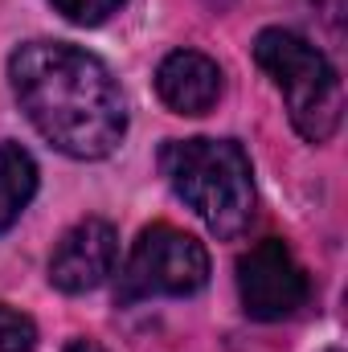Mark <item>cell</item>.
Listing matches in <instances>:
<instances>
[{
    "label": "cell",
    "instance_id": "12",
    "mask_svg": "<svg viewBox=\"0 0 348 352\" xmlns=\"http://www.w3.org/2000/svg\"><path fill=\"white\" fill-rule=\"evenodd\" d=\"M328 352H340V349H328Z\"/></svg>",
    "mask_w": 348,
    "mask_h": 352
},
{
    "label": "cell",
    "instance_id": "11",
    "mask_svg": "<svg viewBox=\"0 0 348 352\" xmlns=\"http://www.w3.org/2000/svg\"><path fill=\"white\" fill-rule=\"evenodd\" d=\"M66 352H107V349H102V344H94V340H70Z\"/></svg>",
    "mask_w": 348,
    "mask_h": 352
},
{
    "label": "cell",
    "instance_id": "4",
    "mask_svg": "<svg viewBox=\"0 0 348 352\" xmlns=\"http://www.w3.org/2000/svg\"><path fill=\"white\" fill-rule=\"evenodd\" d=\"M209 283V254L205 246L176 230V226H148L135 246L131 258L119 270V299H152V295H197Z\"/></svg>",
    "mask_w": 348,
    "mask_h": 352
},
{
    "label": "cell",
    "instance_id": "7",
    "mask_svg": "<svg viewBox=\"0 0 348 352\" xmlns=\"http://www.w3.org/2000/svg\"><path fill=\"white\" fill-rule=\"evenodd\" d=\"M156 94L173 115H205L221 98V66L197 50H173L156 66Z\"/></svg>",
    "mask_w": 348,
    "mask_h": 352
},
{
    "label": "cell",
    "instance_id": "9",
    "mask_svg": "<svg viewBox=\"0 0 348 352\" xmlns=\"http://www.w3.org/2000/svg\"><path fill=\"white\" fill-rule=\"evenodd\" d=\"M33 349H37V324L25 311L0 303V352H33Z\"/></svg>",
    "mask_w": 348,
    "mask_h": 352
},
{
    "label": "cell",
    "instance_id": "1",
    "mask_svg": "<svg viewBox=\"0 0 348 352\" xmlns=\"http://www.w3.org/2000/svg\"><path fill=\"white\" fill-rule=\"evenodd\" d=\"M21 111L45 144L74 160H102L127 131V102L111 70L70 41H25L8 58Z\"/></svg>",
    "mask_w": 348,
    "mask_h": 352
},
{
    "label": "cell",
    "instance_id": "5",
    "mask_svg": "<svg viewBox=\"0 0 348 352\" xmlns=\"http://www.w3.org/2000/svg\"><path fill=\"white\" fill-rule=\"evenodd\" d=\"M238 295L250 320L274 324L307 303V274L283 238H262L238 258Z\"/></svg>",
    "mask_w": 348,
    "mask_h": 352
},
{
    "label": "cell",
    "instance_id": "8",
    "mask_svg": "<svg viewBox=\"0 0 348 352\" xmlns=\"http://www.w3.org/2000/svg\"><path fill=\"white\" fill-rule=\"evenodd\" d=\"M37 192V164L21 144H0V234L17 226Z\"/></svg>",
    "mask_w": 348,
    "mask_h": 352
},
{
    "label": "cell",
    "instance_id": "2",
    "mask_svg": "<svg viewBox=\"0 0 348 352\" xmlns=\"http://www.w3.org/2000/svg\"><path fill=\"white\" fill-rule=\"evenodd\" d=\"M160 173L173 192L217 238H238L254 217L250 156L234 140H168L160 148Z\"/></svg>",
    "mask_w": 348,
    "mask_h": 352
},
{
    "label": "cell",
    "instance_id": "10",
    "mask_svg": "<svg viewBox=\"0 0 348 352\" xmlns=\"http://www.w3.org/2000/svg\"><path fill=\"white\" fill-rule=\"evenodd\" d=\"M127 0H54V8L74 21V25H102L107 16H115Z\"/></svg>",
    "mask_w": 348,
    "mask_h": 352
},
{
    "label": "cell",
    "instance_id": "6",
    "mask_svg": "<svg viewBox=\"0 0 348 352\" xmlns=\"http://www.w3.org/2000/svg\"><path fill=\"white\" fill-rule=\"evenodd\" d=\"M115 263H119L115 226L102 217H87L58 242L50 258V283L66 295H87L115 274Z\"/></svg>",
    "mask_w": 348,
    "mask_h": 352
},
{
    "label": "cell",
    "instance_id": "3",
    "mask_svg": "<svg viewBox=\"0 0 348 352\" xmlns=\"http://www.w3.org/2000/svg\"><path fill=\"white\" fill-rule=\"evenodd\" d=\"M254 62L283 90L295 131L307 144H328L345 119V90L332 62L291 29H262L254 37Z\"/></svg>",
    "mask_w": 348,
    "mask_h": 352
}]
</instances>
